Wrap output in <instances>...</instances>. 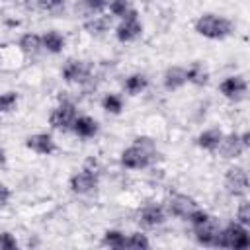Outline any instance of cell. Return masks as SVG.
<instances>
[{
  "mask_svg": "<svg viewBox=\"0 0 250 250\" xmlns=\"http://www.w3.org/2000/svg\"><path fill=\"white\" fill-rule=\"evenodd\" d=\"M213 246H219V248H248L250 246L248 230L240 223H230L229 227L219 230V236H217Z\"/></svg>",
  "mask_w": 250,
  "mask_h": 250,
  "instance_id": "obj_2",
  "label": "cell"
},
{
  "mask_svg": "<svg viewBox=\"0 0 250 250\" xmlns=\"http://www.w3.org/2000/svg\"><path fill=\"white\" fill-rule=\"evenodd\" d=\"M195 209H197V203L191 197L182 195V193L172 195L170 201H168V211L172 215H176V217H182V219H188Z\"/></svg>",
  "mask_w": 250,
  "mask_h": 250,
  "instance_id": "obj_9",
  "label": "cell"
},
{
  "mask_svg": "<svg viewBox=\"0 0 250 250\" xmlns=\"http://www.w3.org/2000/svg\"><path fill=\"white\" fill-rule=\"evenodd\" d=\"M109 25H111V21H109V18H105V16H96L94 20H90V21L84 23V27H86L90 33H102V31H107Z\"/></svg>",
  "mask_w": 250,
  "mask_h": 250,
  "instance_id": "obj_23",
  "label": "cell"
},
{
  "mask_svg": "<svg viewBox=\"0 0 250 250\" xmlns=\"http://www.w3.org/2000/svg\"><path fill=\"white\" fill-rule=\"evenodd\" d=\"M18 242L10 232H0V250H16Z\"/></svg>",
  "mask_w": 250,
  "mask_h": 250,
  "instance_id": "obj_30",
  "label": "cell"
},
{
  "mask_svg": "<svg viewBox=\"0 0 250 250\" xmlns=\"http://www.w3.org/2000/svg\"><path fill=\"white\" fill-rule=\"evenodd\" d=\"M148 246H150L148 238L141 232H133V234L125 236V244H123V248H131V250H141V248H148Z\"/></svg>",
  "mask_w": 250,
  "mask_h": 250,
  "instance_id": "obj_21",
  "label": "cell"
},
{
  "mask_svg": "<svg viewBox=\"0 0 250 250\" xmlns=\"http://www.w3.org/2000/svg\"><path fill=\"white\" fill-rule=\"evenodd\" d=\"M25 146L35 150L37 154H51L55 150V143L51 139V135L47 133H39V135H31L25 139Z\"/></svg>",
  "mask_w": 250,
  "mask_h": 250,
  "instance_id": "obj_12",
  "label": "cell"
},
{
  "mask_svg": "<svg viewBox=\"0 0 250 250\" xmlns=\"http://www.w3.org/2000/svg\"><path fill=\"white\" fill-rule=\"evenodd\" d=\"M195 31L209 39H223L232 31V23L215 14H205L195 21Z\"/></svg>",
  "mask_w": 250,
  "mask_h": 250,
  "instance_id": "obj_1",
  "label": "cell"
},
{
  "mask_svg": "<svg viewBox=\"0 0 250 250\" xmlns=\"http://www.w3.org/2000/svg\"><path fill=\"white\" fill-rule=\"evenodd\" d=\"M221 94H225L229 100H242L246 94V80L242 76H230L221 82L219 86Z\"/></svg>",
  "mask_w": 250,
  "mask_h": 250,
  "instance_id": "obj_11",
  "label": "cell"
},
{
  "mask_svg": "<svg viewBox=\"0 0 250 250\" xmlns=\"http://www.w3.org/2000/svg\"><path fill=\"white\" fill-rule=\"evenodd\" d=\"M221 139H223V133L219 129H207L197 137V145L205 150H217Z\"/></svg>",
  "mask_w": 250,
  "mask_h": 250,
  "instance_id": "obj_16",
  "label": "cell"
},
{
  "mask_svg": "<svg viewBox=\"0 0 250 250\" xmlns=\"http://www.w3.org/2000/svg\"><path fill=\"white\" fill-rule=\"evenodd\" d=\"M164 221V209L160 205H146L139 213V223L143 227H156Z\"/></svg>",
  "mask_w": 250,
  "mask_h": 250,
  "instance_id": "obj_13",
  "label": "cell"
},
{
  "mask_svg": "<svg viewBox=\"0 0 250 250\" xmlns=\"http://www.w3.org/2000/svg\"><path fill=\"white\" fill-rule=\"evenodd\" d=\"M135 145H137V146H141L143 150H146L150 156H154V154H156L154 141H152V139H148V137H137V139H135Z\"/></svg>",
  "mask_w": 250,
  "mask_h": 250,
  "instance_id": "obj_29",
  "label": "cell"
},
{
  "mask_svg": "<svg viewBox=\"0 0 250 250\" xmlns=\"http://www.w3.org/2000/svg\"><path fill=\"white\" fill-rule=\"evenodd\" d=\"M18 98L14 92H6V94H0V111H10L14 105H16Z\"/></svg>",
  "mask_w": 250,
  "mask_h": 250,
  "instance_id": "obj_28",
  "label": "cell"
},
{
  "mask_svg": "<svg viewBox=\"0 0 250 250\" xmlns=\"http://www.w3.org/2000/svg\"><path fill=\"white\" fill-rule=\"evenodd\" d=\"M225 186L227 191L232 195H244L248 191V176L244 172V168H229L227 176H225Z\"/></svg>",
  "mask_w": 250,
  "mask_h": 250,
  "instance_id": "obj_7",
  "label": "cell"
},
{
  "mask_svg": "<svg viewBox=\"0 0 250 250\" xmlns=\"http://www.w3.org/2000/svg\"><path fill=\"white\" fill-rule=\"evenodd\" d=\"M64 6V0H35V8H39L41 12H61Z\"/></svg>",
  "mask_w": 250,
  "mask_h": 250,
  "instance_id": "obj_25",
  "label": "cell"
},
{
  "mask_svg": "<svg viewBox=\"0 0 250 250\" xmlns=\"http://www.w3.org/2000/svg\"><path fill=\"white\" fill-rule=\"evenodd\" d=\"M62 78L66 82H86L90 78V64L84 61H68L62 68Z\"/></svg>",
  "mask_w": 250,
  "mask_h": 250,
  "instance_id": "obj_10",
  "label": "cell"
},
{
  "mask_svg": "<svg viewBox=\"0 0 250 250\" xmlns=\"http://www.w3.org/2000/svg\"><path fill=\"white\" fill-rule=\"evenodd\" d=\"M125 244V234L119 232V230H107L104 234V246H109V248H123Z\"/></svg>",
  "mask_w": 250,
  "mask_h": 250,
  "instance_id": "obj_24",
  "label": "cell"
},
{
  "mask_svg": "<svg viewBox=\"0 0 250 250\" xmlns=\"http://www.w3.org/2000/svg\"><path fill=\"white\" fill-rule=\"evenodd\" d=\"M74 119H76V109H74V105L70 102H62L49 115V123L55 129H68V127H72Z\"/></svg>",
  "mask_w": 250,
  "mask_h": 250,
  "instance_id": "obj_6",
  "label": "cell"
},
{
  "mask_svg": "<svg viewBox=\"0 0 250 250\" xmlns=\"http://www.w3.org/2000/svg\"><path fill=\"white\" fill-rule=\"evenodd\" d=\"M82 4L90 10V12H94V14H98V12H102L104 8H105V0H82Z\"/></svg>",
  "mask_w": 250,
  "mask_h": 250,
  "instance_id": "obj_32",
  "label": "cell"
},
{
  "mask_svg": "<svg viewBox=\"0 0 250 250\" xmlns=\"http://www.w3.org/2000/svg\"><path fill=\"white\" fill-rule=\"evenodd\" d=\"M41 41H43V47H45L47 51H51V53H59V51H62V47H64V37H62L59 31H47V33L41 37Z\"/></svg>",
  "mask_w": 250,
  "mask_h": 250,
  "instance_id": "obj_19",
  "label": "cell"
},
{
  "mask_svg": "<svg viewBox=\"0 0 250 250\" xmlns=\"http://www.w3.org/2000/svg\"><path fill=\"white\" fill-rule=\"evenodd\" d=\"M146 84H148V80H146L143 74H133V76H129V78L125 80V90H127L129 94H139L141 90L146 88Z\"/></svg>",
  "mask_w": 250,
  "mask_h": 250,
  "instance_id": "obj_22",
  "label": "cell"
},
{
  "mask_svg": "<svg viewBox=\"0 0 250 250\" xmlns=\"http://www.w3.org/2000/svg\"><path fill=\"white\" fill-rule=\"evenodd\" d=\"M20 47H21L23 53L35 55V53H39V49L43 47V41H41V37L35 35V33H25V35L21 37V41H20Z\"/></svg>",
  "mask_w": 250,
  "mask_h": 250,
  "instance_id": "obj_20",
  "label": "cell"
},
{
  "mask_svg": "<svg viewBox=\"0 0 250 250\" xmlns=\"http://www.w3.org/2000/svg\"><path fill=\"white\" fill-rule=\"evenodd\" d=\"M236 219H238V223L244 225V227L250 225V203H242V205L238 207V211H236Z\"/></svg>",
  "mask_w": 250,
  "mask_h": 250,
  "instance_id": "obj_31",
  "label": "cell"
},
{
  "mask_svg": "<svg viewBox=\"0 0 250 250\" xmlns=\"http://www.w3.org/2000/svg\"><path fill=\"white\" fill-rule=\"evenodd\" d=\"M8 199H10V189L4 184H0V207H4L8 203Z\"/></svg>",
  "mask_w": 250,
  "mask_h": 250,
  "instance_id": "obj_33",
  "label": "cell"
},
{
  "mask_svg": "<svg viewBox=\"0 0 250 250\" xmlns=\"http://www.w3.org/2000/svg\"><path fill=\"white\" fill-rule=\"evenodd\" d=\"M186 84V70L180 66H172L164 72V86L168 90H176Z\"/></svg>",
  "mask_w": 250,
  "mask_h": 250,
  "instance_id": "obj_17",
  "label": "cell"
},
{
  "mask_svg": "<svg viewBox=\"0 0 250 250\" xmlns=\"http://www.w3.org/2000/svg\"><path fill=\"white\" fill-rule=\"evenodd\" d=\"M4 162H6V152L4 148H0V166H4Z\"/></svg>",
  "mask_w": 250,
  "mask_h": 250,
  "instance_id": "obj_34",
  "label": "cell"
},
{
  "mask_svg": "<svg viewBox=\"0 0 250 250\" xmlns=\"http://www.w3.org/2000/svg\"><path fill=\"white\" fill-rule=\"evenodd\" d=\"M96 186H98V172L90 170V168H84L82 172H78L70 178V189L74 193H88Z\"/></svg>",
  "mask_w": 250,
  "mask_h": 250,
  "instance_id": "obj_8",
  "label": "cell"
},
{
  "mask_svg": "<svg viewBox=\"0 0 250 250\" xmlns=\"http://www.w3.org/2000/svg\"><path fill=\"white\" fill-rule=\"evenodd\" d=\"M186 80H189V82H193V84H197V86H205V84L209 82V74H207V70L203 68V64L193 62V64L186 70Z\"/></svg>",
  "mask_w": 250,
  "mask_h": 250,
  "instance_id": "obj_18",
  "label": "cell"
},
{
  "mask_svg": "<svg viewBox=\"0 0 250 250\" xmlns=\"http://www.w3.org/2000/svg\"><path fill=\"white\" fill-rule=\"evenodd\" d=\"M121 107H123V104H121V98H119V96L109 94V96L104 98V109H105V111H109V113H119Z\"/></svg>",
  "mask_w": 250,
  "mask_h": 250,
  "instance_id": "obj_26",
  "label": "cell"
},
{
  "mask_svg": "<svg viewBox=\"0 0 250 250\" xmlns=\"http://www.w3.org/2000/svg\"><path fill=\"white\" fill-rule=\"evenodd\" d=\"M109 10H111L113 16L123 18V16L131 10V8H129V0H111V2H109Z\"/></svg>",
  "mask_w": 250,
  "mask_h": 250,
  "instance_id": "obj_27",
  "label": "cell"
},
{
  "mask_svg": "<svg viewBox=\"0 0 250 250\" xmlns=\"http://www.w3.org/2000/svg\"><path fill=\"white\" fill-rule=\"evenodd\" d=\"M141 31H143V25H141V21H139L137 12H135V10H129V12L123 16V21L119 23L115 35H117L119 41L125 43V41H133V39H137V37L141 35Z\"/></svg>",
  "mask_w": 250,
  "mask_h": 250,
  "instance_id": "obj_3",
  "label": "cell"
},
{
  "mask_svg": "<svg viewBox=\"0 0 250 250\" xmlns=\"http://www.w3.org/2000/svg\"><path fill=\"white\" fill-rule=\"evenodd\" d=\"M152 158L154 156H150L146 150H143L137 145H133V146H129V148H125L121 152V164L125 168H131V170H141V168L148 166Z\"/></svg>",
  "mask_w": 250,
  "mask_h": 250,
  "instance_id": "obj_5",
  "label": "cell"
},
{
  "mask_svg": "<svg viewBox=\"0 0 250 250\" xmlns=\"http://www.w3.org/2000/svg\"><path fill=\"white\" fill-rule=\"evenodd\" d=\"M72 129L78 137H94L98 133V123L92 117H76Z\"/></svg>",
  "mask_w": 250,
  "mask_h": 250,
  "instance_id": "obj_15",
  "label": "cell"
},
{
  "mask_svg": "<svg viewBox=\"0 0 250 250\" xmlns=\"http://www.w3.org/2000/svg\"><path fill=\"white\" fill-rule=\"evenodd\" d=\"M219 230H221L219 221L215 217H211V215L207 219H203L201 223H195L193 225V232H195L197 242H201L205 246H213L215 244V240L219 236Z\"/></svg>",
  "mask_w": 250,
  "mask_h": 250,
  "instance_id": "obj_4",
  "label": "cell"
},
{
  "mask_svg": "<svg viewBox=\"0 0 250 250\" xmlns=\"http://www.w3.org/2000/svg\"><path fill=\"white\" fill-rule=\"evenodd\" d=\"M219 152L223 154V158H236L240 152H242V143H240V137L238 135H229V137H223L221 143H219Z\"/></svg>",
  "mask_w": 250,
  "mask_h": 250,
  "instance_id": "obj_14",
  "label": "cell"
}]
</instances>
